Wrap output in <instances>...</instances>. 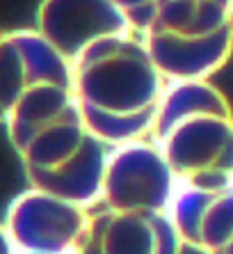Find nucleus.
<instances>
[{
  "label": "nucleus",
  "instance_id": "10",
  "mask_svg": "<svg viewBox=\"0 0 233 254\" xmlns=\"http://www.w3.org/2000/svg\"><path fill=\"white\" fill-rule=\"evenodd\" d=\"M21 87V48L14 30H0V124H5Z\"/></svg>",
  "mask_w": 233,
  "mask_h": 254
},
{
  "label": "nucleus",
  "instance_id": "6",
  "mask_svg": "<svg viewBox=\"0 0 233 254\" xmlns=\"http://www.w3.org/2000/svg\"><path fill=\"white\" fill-rule=\"evenodd\" d=\"M92 208L28 188L7 206V236L18 254H78Z\"/></svg>",
  "mask_w": 233,
  "mask_h": 254
},
{
  "label": "nucleus",
  "instance_id": "7",
  "mask_svg": "<svg viewBox=\"0 0 233 254\" xmlns=\"http://www.w3.org/2000/svg\"><path fill=\"white\" fill-rule=\"evenodd\" d=\"M37 32L66 64L105 37L133 35L119 2L110 0H48L37 7Z\"/></svg>",
  "mask_w": 233,
  "mask_h": 254
},
{
  "label": "nucleus",
  "instance_id": "9",
  "mask_svg": "<svg viewBox=\"0 0 233 254\" xmlns=\"http://www.w3.org/2000/svg\"><path fill=\"white\" fill-rule=\"evenodd\" d=\"M169 215L185 248L199 254H233V186L178 188Z\"/></svg>",
  "mask_w": 233,
  "mask_h": 254
},
{
  "label": "nucleus",
  "instance_id": "11",
  "mask_svg": "<svg viewBox=\"0 0 233 254\" xmlns=\"http://www.w3.org/2000/svg\"><path fill=\"white\" fill-rule=\"evenodd\" d=\"M0 254H18L16 250H14L9 236H7V231H5V227H2V222H0Z\"/></svg>",
  "mask_w": 233,
  "mask_h": 254
},
{
  "label": "nucleus",
  "instance_id": "5",
  "mask_svg": "<svg viewBox=\"0 0 233 254\" xmlns=\"http://www.w3.org/2000/svg\"><path fill=\"white\" fill-rule=\"evenodd\" d=\"M176 192L178 184L151 140L128 142L108 151L101 179L103 208L169 215Z\"/></svg>",
  "mask_w": 233,
  "mask_h": 254
},
{
  "label": "nucleus",
  "instance_id": "2",
  "mask_svg": "<svg viewBox=\"0 0 233 254\" xmlns=\"http://www.w3.org/2000/svg\"><path fill=\"white\" fill-rule=\"evenodd\" d=\"M69 66L73 103L105 147L149 140L167 80L137 37H105Z\"/></svg>",
  "mask_w": 233,
  "mask_h": 254
},
{
  "label": "nucleus",
  "instance_id": "1",
  "mask_svg": "<svg viewBox=\"0 0 233 254\" xmlns=\"http://www.w3.org/2000/svg\"><path fill=\"white\" fill-rule=\"evenodd\" d=\"M2 126L30 188L85 208L101 201V179L110 147L82 122L71 80L28 87Z\"/></svg>",
  "mask_w": 233,
  "mask_h": 254
},
{
  "label": "nucleus",
  "instance_id": "4",
  "mask_svg": "<svg viewBox=\"0 0 233 254\" xmlns=\"http://www.w3.org/2000/svg\"><path fill=\"white\" fill-rule=\"evenodd\" d=\"M126 23L167 83H206L233 55V2H119Z\"/></svg>",
  "mask_w": 233,
  "mask_h": 254
},
{
  "label": "nucleus",
  "instance_id": "3",
  "mask_svg": "<svg viewBox=\"0 0 233 254\" xmlns=\"http://www.w3.org/2000/svg\"><path fill=\"white\" fill-rule=\"evenodd\" d=\"M149 140L178 188L233 186V108L210 80L167 83Z\"/></svg>",
  "mask_w": 233,
  "mask_h": 254
},
{
  "label": "nucleus",
  "instance_id": "8",
  "mask_svg": "<svg viewBox=\"0 0 233 254\" xmlns=\"http://www.w3.org/2000/svg\"><path fill=\"white\" fill-rule=\"evenodd\" d=\"M183 248L172 215L99 208L78 254H183Z\"/></svg>",
  "mask_w": 233,
  "mask_h": 254
}]
</instances>
